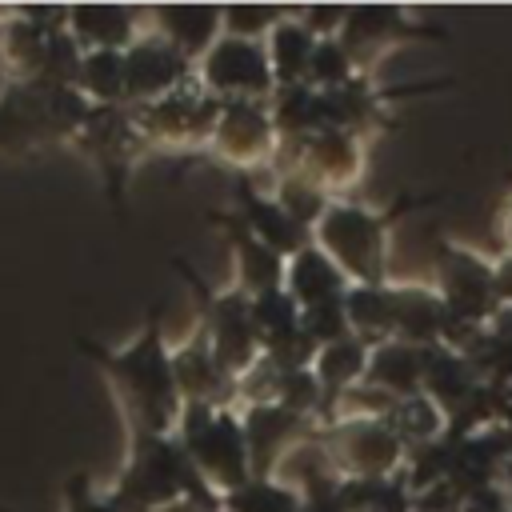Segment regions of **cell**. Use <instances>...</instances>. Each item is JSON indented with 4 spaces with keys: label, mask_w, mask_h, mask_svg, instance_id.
Wrapping results in <instances>:
<instances>
[{
    "label": "cell",
    "mask_w": 512,
    "mask_h": 512,
    "mask_svg": "<svg viewBox=\"0 0 512 512\" xmlns=\"http://www.w3.org/2000/svg\"><path fill=\"white\" fill-rule=\"evenodd\" d=\"M76 348L108 380L112 400H116L120 420H124V432H152V436L176 432L184 400L176 392L172 348L164 344L156 304L144 312L140 336L128 348H104V344H92L88 336H76Z\"/></svg>",
    "instance_id": "obj_1"
},
{
    "label": "cell",
    "mask_w": 512,
    "mask_h": 512,
    "mask_svg": "<svg viewBox=\"0 0 512 512\" xmlns=\"http://www.w3.org/2000/svg\"><path fill=\"white\" fill-rule=\"evenodd\" d=\"M108 496L128 512H164L180 500L220 512V492L204 484V476L192 468L180 440L152 436V432H128V456Z\"/></svg>",
    "instance_id": "obj_2"
},
{
    "label": "cell",
    "mask_w": 512,
    "mask_h": 512,
    "mask_svg": "<svg viewBox=\"0 0 512 512\" xmlns=\"http://www.w3.org/2000/svg\"><path fill=\"white\" fill-rule=\"evenodd\" d=\"M220 108H224V100H216L192 76L180 88H172L168 96H160L152 104H140V108H128V112H132L136 132L148 144V156L160 152V156H172L176 164H188V160L204 156V148L212 140V128L220 120Z\"/></svg>",
    "instance_id": "obj_3"
},
{
    "label": "cell",
    "mask_w": 512,
    "mask_h": 512,
    "mask_svg": "<svg viewBox=\"0 0 512 512\" xmlns=\"http://www.w3.org/2000/svg\"><path fill=\"white\" fill-rule=\"evenodd\" d=\"M180 440V448L188 452L192 468L204 476V484L212 492H232L240 488L252 468H248V444H244V428H240V412L236 408H208V404H184L180 408V424L172 432Z\"/></svg>",
    "instance_id": "obj_4"
},
{
    "label": "cell",
    "mask_w": 512,
    "mask_h": 512,
    "mask_svg": "<svg viewBox=\"0 0 512 512\" xmlns=\"http://www.w3.org/2000/svg\"><path fill=\"white\" fill-rule=\"evenodd\" d=\"M172 272L188 284L196 308H200V328L212 344V356L220 360V368L240 380L256 360H260V340H256V328H252V308H248V296H240L236 288L228 292H216L204 284V276H196L188 268L184 256H172Z\"/></svg>",
    "instance_id": "obj_5"
},
{
    "label": "cell",
    "mask_w": 512,
    "mask_h": 512,
    "mask_svg": "<svg viewBox=\"0 0 512 512\" xmlns=\"http://www.w3.org/2000/svg\"><path fill=\"white\" fill-rule=\"evenodd\" d=\"M384 232L388 216L368 212L348 200H332L312 228V240L332 256V264L356 284H380L384 276Z\"/></svg>",
    "instance_id": "obj_6"
},
{
    "label": "cell",
    "mask_w": 512,
    "mask_h": 512,
    "mask_svg": "<svg viewBox=\"0 0 512 512\" xmlns=\"http://www.w3.org/2000/svg\"><path fill=\"white\" fill-rule=\"evenodd\" d=\"M72 148L100 172V184L112 200V208L124 216V200H128V176L132 168L148 156L144 136L132 124V112L124 104L116 108H92L88 124L76 132Z\"/></svg>",
    "instance_id": "obj_7"
},
{
    "label": "cell",
    "mask_w": 512,
    "mask_h": 512,
    "mask_svg": "<svg viewBox=\"0 0 512 512\" xmlns=\"http://www.w3.org/2000/svg\"><path fill=\"white\" fill-rule=\"evenodd\" d=\"M272 156H276V128H272L268 100H224L200 160L220 164L228 176L236 172L256 176V168H268Z\"/></svg>",
    "instance_id": "obj_8"
},
{
    "label": "cell",
    "mask_w": 512,
    "mask_h": 512,
    "mask_svg": "<svg viewBox=\"0 0 512 512\" xmlns=\"http://www.w3.org/2000/svg\"><path fill=\"white\" fill-rule=\"evenodd\" d=\"M196 80L216 100H272V92H276L264 40H240V36H224V32L196 60Z\"/></svg>",
    "instance_id": "obj_9"
},
{
    "label": "cell",
    "mask_w": 512,
    "mask_h": 512,
    "mask_svg": "<svg viewBox=\"0 0 512 512\" xmlns=\"http://www.w3.org/2000/svg\"><path fill=\"white\" fill-rule=\"evenodd\" d=\"M192 76H196V64L188 56H180L160 32H152L144 24L140 36L124 52V108L152 104Z\"/></svg>",
    "instance_id": "obj_10"
},
{
    "label": "cell",
    "mask_w": 512,
    "mask_h": 512,
    "mask_svg": "<svg viewBox=\"0 0 512 512\" xmlns=\"http://www.w3.org/2000/svg\"><path fill=\"white\" fill-rule=\"evenodd\" d=\"M68 8L36 4V8H8L0 12V72L8 84H32L44 68V48L52 28H60Z\"/></svg>",
    "instance_id": "obj_11"
},
{
    "label": "cell",
    "mask_w": 512,
    "mask_h": 512,
    "mask_svg": "<svg viewBox=\"0 0 512 512\" xmlns=\"http://www.w3.org/2000/svg\"><path fill=\"white\" fill-rule=\"evenodd\" d=\"M228 180H232V212L244 220V228H248L260 244H268V248H272L276 256H284V260L312 244V232L300 228V224L276 204V196L256 184V176L236 172V176H228Z\"/></svg>",
    "instance_id": "obj_12"
},
{
    "label": "cell",
    "mask_w": 512,
    "mask_h": 512,
    "mask_svg": "<svg viewBox=\"0 0 512 512\" xmlns=\"http://www.w3.org/2000/svg\"><path fill=\"white\" fill-rule=\"evenodd\" d=\"M208 216V224L212 228H220V236L232 244V260H236V292L240 296H264V292H272V288H284V268H288V260L284 256H276L268 244H260L248 228H244V220L232 212V208H208L204 212Z\"/></svg>",
    "instance_id": "obj_13"
},
{
    "label": "cell",
    "mask_w": 512,
    "mask_h": 512,
    "mask_svg": "<svg viewBox=\"0 0 512 512\" xmlns=\"http://www.w3.org/2000/svg\"><path fill=\"white\" fill-rule=\"evenodd\" d=\"M172 376H176V392H180L184 404L236 408V380L212 356V344H208L200 324L188 340H180L172 348Z\"/></svg>",
    "instance_id": "obj_14"
},
{
    "label": "cell",
    "mask_w": 512,
    "mask_h": 512,
    "mask_svg": "<svg viewBox=\"0 0 512 512\" xmlns=\"http://www.w3.org/2000/svg\"><path fill=\"white\" fill-rule=\"evenodd\" d=\"M240 412V428H244V444H248V468L252 476H272L280 456L312 432L308 416L288 412L284 404H244Z\"/></svg>",
    "instance_id": "obj_15"
},
{
    "label": "cell",
    "mask_w": 512,
    "mask_h": 512,
    "mask_svg": "<svg viewBox=\"0 0 512 512\" xmlns=\"http://www.w3.org/2000/svg\"><path fill=\"white\" fill-rule=\"evenodd\" d=\"M64 28L76 36L84 52H128V44L144 28V8L120 4H76L64 16Z\"/></svg>",
    "instance_id": "obj_16"
},
{
    "label": "cell",
    "mask_w": 512,
    "mask_h": 512,
    "mask_svg": "<svg viewBox=\"0 0 512 512\" xmlns=\"http://www.w3.org/2000/svg\"><path fill=\"white\" fill-rule=\"evenodd\" d=\"M144 24L152 32H160L192 64L220 40V8L216 4H160V8H144Z\"/></svg>",
    "instance_id": "obj_17"
},
{
    "label": "cell",
    "mask_w": 512,
    "mask_h": 512,
    "mask_svg": "<svg viewBox=\"0 0 512 512\" xmlns=\"http://www.w3.org/2000/svg\"><path fill=\"white\" fill-rule=\"evenodd\" d=\"M284 292H288L300 308H312V304L340 300V296L348 292V276H344V272L332 264V256L312 240L308 248H300L296 256H288Z\"/></svg>",
    "instance_id": "obj_18"
},
{
    "label": "cell",
    "mask_w": 512,
    "mask_h": 512,
    "mask_svg": "<svg viewBox=\"0 0 512 512\" xmlns=\"http://www.w3.org/2000/svg\"><path fill=\"white\" fill-rule=\"evenodd\" d=\"M268 48V68H272V80L276 88H288V84H304L308 80V64H312V52H316V36L300 24L296 12H288L264 40Z\"/></svg>",
    "instance_id": "obj_19"
},
{
    "label": "cell",
    "mask_w": 512,
    "mask_h": 512,
    "mask_svg": "<svg viewBox=\"0 0 512 512\" xmlns=\"http://www.w3.org/2000/svg\"><path fill=\"white\" fill-rule=\"evenodd\" d=\"M364 368H368V344H364L360 336H344V340L324 344V348L316 352L312 372H316L320 392H324V408H320V416L328 412V404H332L340 392H348L352 384L364 380Z\"/></svg>",
    "instance_id": "obj_20"
},
{
    "label": "cell",
    "mask_w": 512,
    "mask_h": 512,
    "mask_svg": "<svg viewBox=\"0 0 512 512\" xmlns=\"http://www.w3.org/2000/svg\"><path fill=\"white\" fill-rule=\"evenodd\" d=\"M248 308H252V328H256V340H260V356L300 336V304L284 288L252 296Z\"/></svg>",
    "instance_id": "obj_21"
},
{
    "label": "cell",
    "mask_w": 512,
    "mask_h": 512,
    "mask_svg": "<svg viewBox=\"0 0 512 512\" xmlns=\"http://www.w3.org/2000/svg\"><path fill=\"white\" fill-rule=\"evenodd\" d=\"M76 92L92 108H116L124 104V52H84Z\"/></svg>",
    "instance_id": "obj_22"
},
{
    "label": "cell",
    "mask_w": 512,
    "mask_h": 512,
    "mask_svg": "<svg viewBox=\"0 0 512 512\" xmlns=\"http://www.w3.org/2000/svg\"><path fill=\"white\" fill-rule=\"evenodd\" d=\"M220 512H300V492L272 476H248L220 496Z\"/></svg>",
    "instance_id": "obj_23"
},
{
    "label": "cell",
    "mask_w": 512,
    "mask_h": 512,
    "mask_svg": "<svg viewBox=\"0 0 512 512\" xmlns=\"http://www.w3.org/2000/svg\"><path fill=\"white\" fill-rule=\"evenodd\" d=\"M80 64H84V48L76 44V36H72L64 24H60V28H52L48 48H44L40 80H44V84H56V88H76Z\"/></svg>",
    "instance_id": "obj_24"
},
{
    "label": "cell",
    "mask_w": 512,
    "mask_h": 512,
    "mask_svg": "<svg viewBox=\"0 0 512 512\" xmlns=\"http://www.w3.org/2000/svg\"><path fill=\"white\" fill-rule=\"evenodd\" d=\"M288 16V8L276 4H228L220 8V32L240 40H268V32Z\"/></svg>",
    "instance_id": "obj_25"
},
{
    "label": "cell",
    "mask_w": 512,
    "mask_h": 512,
    "mask_svg": "<svg viewBox=\"0 0 512 512\" xmlns=\"http://www.w3.org/2000/svg\"><path fill=\"white\" fill-rule=\"evenodd\" d=\"M348 80H352V60L336 44V36L332 40H316V52H312V64H308V80L304 84H312L316 92H328V88H340Z\"/></svg>",
    "instance_id": "obj_26"
},
{
    "label": "cell",
    "mask_w": 512,
    "mask_h": 512,
    "mask_svg": "<svg viewBox=\"0 0 512 512\" xmlns=\"http://www.w3.org/2000/svg\"><path fill=\"white\" fill-rule=\"evenodd\" d=\"M340 300H344V296H340ZM340 300L300 308V332L316 344V352H320L324 344H336V340L352 336V332H348V316H344V304H340Z\"/></svg>",
    "instance_id": "obj_27"
},
{
    "label": "cell",
    "mask_w": 512,
    "mask_h": 512,
    "mask_svg": "<svg viewBox=\"0 0 512 512\" xmlns=\"http://www.w3.org/2000/svg\"><path fill=\"white\" fill-rule=\"evenodd\" d=\"M64 512H128V508H120L108 492H96L92 480H88V472L76 468L64 480Z\"/></svg>",
    "instance_id": "obj_28"
}]
</instances>
